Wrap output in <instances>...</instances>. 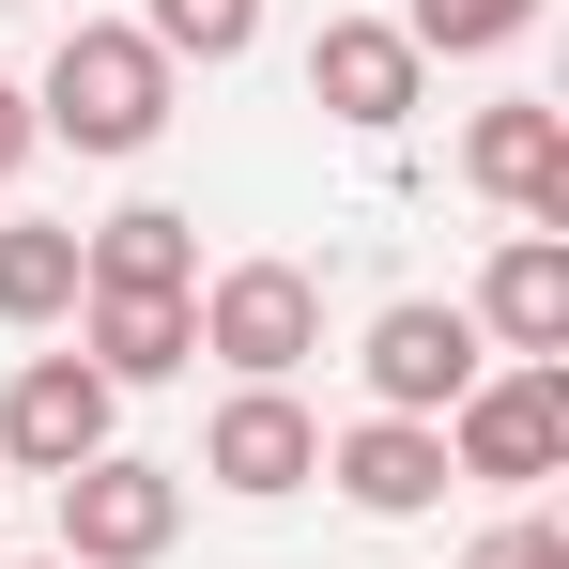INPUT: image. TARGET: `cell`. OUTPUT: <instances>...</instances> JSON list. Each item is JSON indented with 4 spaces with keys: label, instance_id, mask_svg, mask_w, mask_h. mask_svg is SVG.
<instances>
[{
    "label": "cell",
    "instance_id": "277c9868",
    "mask_svg": "<svg viewBox=\"0 0 569 569\" xmlns=\"http://www.w3.org/2000/svg\"><path fill=\"white\" fill-rule=\"evenodd\" d=\"M108 416H123V385L93 370V355H16V385H0V477H62L108 462Z\"/></svg>",
    "mask_w": 569,
    "mask_h": 569
},
{
    "label": "cell",
    "instance_id": "9c48e42d",
    "mask_svg": "<svg viewBox=\"0 0 569 569\" xmlns=\"http://www.w3.org/2000/svg\"><path fill=\"white\" fill-rule=\"evenodd\" d=\"M462 186H477V200H508L523 231H569V108H555V93L477 108V123H462Z\"/></svg>",
    "mask_w": 569,
    "mask_h": 569
},
{
    "label": "cell",
    "instance_id": "8992f818",
    "mask_svg": "<svg viewBox=\"0 0 569 569\" xmlns=\"http://www.w3.org/2000/svg\"><path fill=\"white\" fill-rule=\"evenodd\" d=\"M170 539H186V462L108 447V462L62 477V569H154Z\"/></svg>",
    "mask_w": 569,
    "mask_h": 569
},
{
    "label": "cell",
    "instance_id": "2e32d148",
    "mask_svg": "<svg viewBox=\"0 0 569 569\" xmlns=\"http://www.w3.org/2000/svg\"><path fill=\"white\" fill-rule=\"evenodd\" d=\"M139 47L186 78V62H247L262 47V0H139Z\"/></svg>",
    "mask_w": 569,
    "mask_h": 569
},
{
    "label": "cell",
    "instance_id": "d6986e66",
    "mask_svg": "<svg viewBox=\"0 0 569 569\" xmlns=\"http://www.w3.org/2000/svg\"><path fill=\"white\" fill-rule=\"evenodd\" d=\"M31 569H62V555H31Z\"/></svg>",
    "mask_w": 569,
    "mask_h": 569
},
{
    "label": "cell",
    "instance_id": "30bf717a",
    "mask_svg": "<svg viewBox=\"0 0 569 569\" xmlns=\"http://www.w3.org/2000/svg\"><path fill=\"white\" fill-rule=\"evenodd\" d=\"M462 323L492 355H523V370H569V231H508V247L477 262Z\"/></svg>",
    "mask_w": 569,
    "mask_h": 569
},
{
    "label": "cell",
    "instance_id": "7a4b0ae2",
    "mask_svg": "<svg viewBox=\"0 0 569 569\" xmlns=\"http://www.w3.org/2000/svg\"><path fill=\"white\" fill-rule=\"evenodd\" d=\"M186 308H200V355L231 385H292L323 355V278H308V262H216Z\"/></svg>",
    "mask_w": 569,
    "mask_h": 569
},
{
    "label": "cell",
    "instance_id": "9a60e30c",
    "mask_svg": "<svg viewBox=\"0 0 569 569\" xmlns=\"http://www.w3.org/2000/svg\"><path fill=\"white\" fill-rule=\"evenodd\" d=\"M539 16H555V0H400V47H416V62H508Z\"/></svg>",
    "mask_w": 569,
    "mask_h": 569
},
{
    "label": "cell",
    "instance_id": "ac0fdd59",
    "mask_svg": "<svg viewBox=\"0 0 569 569\" xmlns=\"http://www.w3.org/2000/svg\"><path fill=\"white\" fill-rule=\"evenodd\" d=\"M31 154H47V123H31V93H16V78H0V186H16V170H31Z\"/></svg>",
    "mask_w": 569,
    "mask_h": 569
},
{
    "label": "cell",
    "instance_id": "5bb4252c",
    "mask_svg": "<svg viewBox=\"0 0 569 569\" xmlns=\"http://www.w3.org/2000/svg\"><path fill=\"white\" fill-rule=\"evenodd\" d=\"M0 323H16V339L78 323V231H62V216H16V231H0Z\"/></svg>",
    "mask_w": 569,
    "mask_h": 569
},
{
    "label": "cell",
    "instance_id": "ba28073f",
    "mask_svg": "<svg viewBox=\"0 0 569 569\" xmlns=\"http://www.w3.org/2000/svg\"><path fill=\"white\" fill-rule=\"evenodd\" d=\"M308 108H339L355 139H400L431 108V62L400 47V16H323L308 31Z\"/></svg>",
    "mask_w": 569,
    "mask_h": 569
},
{
    "label": "cell",
    "instance_id": "4fadbf2b",
    "mask_svg": "<svg viewBox=\"0 0 569 569\" xmlns=\"http://www.w3.org/2000/svg\"><path fill=\"white\" fill-rule=\"evenodd\" d=\"M78 292H200V216L123 200L108 231H78Z\"/></svg>",
    "mask_w": 569,
    "mask_h": 569
},
{
    "label": "cell",
    "instance_id": "8fae6325",
    "mask_svg": "<svg viewBox=\"0 0 569 569\" xmlns=\"http://www.w3.org/2000/svg\"><path fill=\"white\" fill-rule=\"evenodd\" d=\"M323 477L370 523H416V508H447V431L431 416H355V431H323Z\"/></svg>",
    "mask_w": 569,
    "mask_h": 569
},
{
    "label": "cell",
    "instance_id": "5b68a950",
    "mask_svg": "<svg viewBox=\"0 0 569 569\" xmlns=\"http://www.w3.org/2000/svg\"><path fill=\"white\" fill-rule=\"evenodd\" d=\"M355 370H370V416H431V431H447V400L492 370V339L462 323V292H400V308H370Z\"/></svg>",
    "mask_w": 569,
    "mask_h": 569
},
{
    "label": "cell",
    "instance_id": "6da1fadb",
    "mask_svg": "<svg viewBox=\"0 0 569 569\" xmlns=\"http://www.w3.org/2000/svg\"><path fill=\"white\" fill-rule=\"evenodd\" d=\"M31 123L78 139V154H154L170 139V62L139 47V16H78L31 78Z\"/></svg>",
    "mask_w": 569,
    "mask_h": 569
},
{
    "label": "cell",
    "instance_id": "e0dca14e",
    "mask_svg": "<svg viewBox=\"0 0 569 569\" xmlns=\"http://www.w3.org/2000/svg\"><path fill=\"white\" fill-rule=\"evenodd\" d=\"M462 569H569V523H539V508H523V523H492Z\"/></svg>",
    "mask_w": 569,
    "mask_h": 569
},
{
    "label": "cell",
    "instance_id": "52a82bcc",
    "mask_svg": "<svg viewBox=\"0 0 569 569\" xmlns=\"http://www.w3.org/2000/svg\"><path fill=\"white\" fill-rule=\"evenodd\" d=\"M186 477L247 492V508H278V492H308V477H323V416H308L292 385H231V400L200 416V462H186Z\"/></svg>",
    "mask_w": 569,
    "mask_h": 569
},
{
    "label": "cell",
    "instance_id": "3957f363",
    "mask_svg": "<svg viewBox=\"0 0 569 569\" xmlns=\"http://www.w3.org/2000/svg\"><path fill=\"white\" fill-rule=\"evenodd\" d=\"M447 477H492V492H539V477H569V370H477L462 400H447Z\"/></svg>",
    "mask_w": 569,
    "mask_h": 569
},
{
    "label": "cell",
    "instance_id": "7c38bea8",
    "mask_svg": "<svg viewBox=\"0 0 569 569\" xmlns=\"http://www.w3.org/2000/svg\"><path fill=\"white\" fill-rule=\"evenodd\" d=\"M78 339H93L108 385H170V370H200V308H186V292H78Z\"/></svg>",
    "mask_w": 569,
    "mask_h": 569
}]
</instances>
